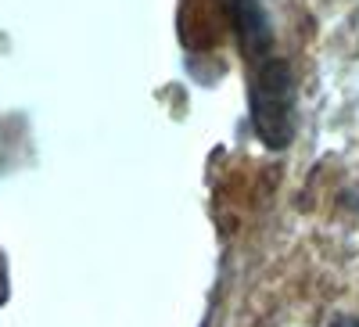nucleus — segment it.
<instances>
[{"mask_svg":"<svg viewBox=\"0 0 359 327\" xmlns=\"http://www.w3.org/2000/svg\"><path fill=\"white\" fill-rule=\"evenodd\" d=\"M248 108H252V130L269 152H280V147L291 144V137H294V76L284 58L273 54L266 62L252 65Z\"/></svg>","mask_w":359,"mask_h":327,"instance_id":"1","label":"nucleus"},{"mask_svg":"<svg viewBox=\"0 0 359 327\" xmlns=\"http://www.w3.org/2000/svg\"><path fill=\"white\" fill-rule=\"evenodd\" d=\"M327 327H359V320L355 316H338V320H331Z\"/></svg>","mask_w":359,"mask_h":327,"instance_id":"2","label":"nucleus"}]
</instances>
